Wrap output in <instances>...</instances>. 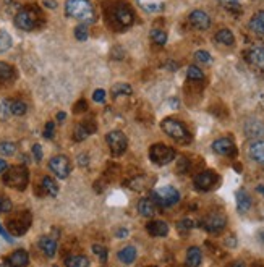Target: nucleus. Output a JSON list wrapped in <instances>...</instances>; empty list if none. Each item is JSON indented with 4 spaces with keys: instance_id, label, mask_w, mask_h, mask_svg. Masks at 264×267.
<instances>
[{
    "instance_id": "1",
    "label": "nucleus",
    "mask_w": 264,
    "mask_h": 267,
    "mask_svg": "<svg viewBox=\"0 0 264 267\" xmlns=\"http://www.w3.org/2000/svg\"><path fill=\"white\" fill-rule=\"evenodd\" d=\"M44 24V15L36 5H26L15 15V26L21 31H36Z\"/></svg>"
},
{
    "instance_id": "2",
    "label": "nucleus",
    "mask_w": 264,
    "mask_h": 267,
    "mask_svg": "<svg viewBox=\"0 0 264 267\" xmlns=\"http://www.w3.org/2000/svg\"><path fill=\"white\" fill-rule=\"evenodd\" d=\"M65 13L70 18L83 21V24H90L96 21V12L90 0H67Z\"/></svg>"
},
{
    "instance_id": "3",
    "label": "nucleus",
    "mask_w": 264,
    "mask_h": 267,
    "mask_svg": "<svg viewBox=\"0 0 264 267\" xmlns=\"http://www.w3.org/2000/svg\"><path fill=\"white\" fill-rule=\"evenodd\" d=\"M4 183L13 190L23 191L29 183V172L25 165H13L7 168L4 175Z\"/></svg>"
},
{
    "instance_id": "4",
    "label": "nucleus",
    "mask_w": 264,
    "mask_h": 267,
    "mask_svg": "<svg viewBox=\"0 0 264 267\" xmlns=\"http://www.w3.org/2000/svg\"><path fill=\"white\" fill-rule=\"evenodd\" d=\"M161 128L165 135H169L172 140H175L177 143L187 144L191 141V135L187 129V126L177 118H164L161 123Z\"/></svg>"
},
{
    "instance_id": "5",
    "label": "nucleus",
    "mask_w": 264,
    "mask_h": 267,
    "mask_svg": "<svg viewBox=\"0 0 264 267\" xmlns=\"http://www.w3.org/2000/svg\"><path fill=\"white\" fill-rule=\"evenodd\" d=\"M110 18L114 21V26L117 29H126L130 28L133 21H135V13L128 4L123 2H118L112 7V12H110Z\"/></svg>"
},
{
    "instance_id": "6",
    "label": "nucleus",
    "mask_w": 264,
    "mask_h": 267,
    "mask_svg": "<svg viewBox=\"0 0 264 267\" xmlns=\"http://www.w3.org/2000/svg\"><path fill=\"white\" fill-rule=\"evenodd\" d=\"M151 198H153L154 204H159L161 207H170L180 201V193L173 186H161V188L153 190Z\"/></svg>"
},
{
    "instance_id": "7",
    "label": "nucleus",
    "mask_w": 264,
    "mask_h": 267,
    "mask_svg": "<svg viewBox=\"0 0 264 267\" xmlns=\"http://www.w3.org/2000/svg\"><path fill=\"white\" fill-rule=\"evenodd\" d=\"M149 159L154 162L156 165H167L175 159V151L167 144H153L149 148Z\"/></svg>"
},
{
    "instance_id": "8",
    "label": "nucleus",
    "mask_w": 264,
    "mask_h": 267,
    "mask_svg": "<svg viewBox=\"0 0 264 267\" xmlns=\"http://www.w3.org/2000/svg\"><path fill=\"white\" fill-rule=\"evenodd\" d=\"M29 227H31V212H28V210L18 212L17 215L10 217L9 222H7V229L12 232V235H17V237L25 235Z\"/></svg>"
},
{
    "instance_id": "9",
    "label": "nucleus",
    "mask_w": 264,
    "mask_h": 267,
    "mask_svg": "<svg viewBox=\"0 0 264 267\" xmlns=\"http://www.w3.org/2000/svg\"><path fill=\"white\" fill-rule=\"evenodd\" d=\"M106 141L110 148V152L114 154V156H122V154L126 151V136L120 131V129H114V131H109L106 135Z\"/></svg>"
},
{
    "instance_id": "10",
    "label": "nucleus",
    "mask_w": 264,
    "mask_h": 267,
    "mask_svg": "<svg viewBox=\"0 0 264 267\" xmlns=\"http://www.w3.org/2000/svg\"><path fill=\"white\" fill-rule=\"evenodd\" d=\"M195 186L201 191H209L212 188H215V185L219 183V175L212 172V170H204V172H199L195 180H193Z\"/></svg>"
},
{
    "instance_id": "11",
    "label": "nucleus",
    "mask_w": 264,
    "mask_h": 267,
    "mask_svg": "<svg viewBox=\"0 0 264 267\" xmlns=\"http://www.w3.org/2000/svg\"><path fill=\"white\" fill-rule=\"evenodd\" d=\"M201 224L204 227V230H207L209 233H221L224 229H226L227 218L221 212H212L209 215H206Z\"/></svg>"
},
{
    "instance_id": "12",
    "label": "nucleus",
    "mask_w": 264,
    "mask_h": 267,
    "mask_svg": "<svg viewBox=\"0 0 264 267\" xmlns=\"http://www.w3.org/2000/svg\"><path fill=\"white\" fill-rule=\"evenodd\" d=\"M49 168H51V172L57 175L60 180H65V178L70 175L71 172V164H70V160L68 157L65 156H55L49 160Z\"/></svg>"
},
{
    "instance_id": "13",
    "label": "nucleus",
    "mask_w": 264,
    "mask_h": 267,
    "mask_svg": "<svg viewBox=\"0 0 264 267\" xmlns=\"http://www.w3.org/2000/svg\"><path fill=\"white\" fill-rule=\"evenodd\" d=\"M212 151L219 156H226V157H234L237 154L235 143L230 140V138H219L212 143Z\"/></svg>"
},
{
    "instance_id": "14",
    "label": "nucleus",
    "mask_w": 264,
    "mask_h": 267,
    "mask_svg": "<svg viewBox=\"0 0 264 267\" xmlns=\"http://www.w3.org/2000/svg\"><path fill=\"white\" fill-rule=\"evenodd\" d=\"M190 23H191V26L199 29V31H204L211 26V18H209V15H207L206 12L203 10H195V12H191L190 13Z\"/></svg>"
},
{
    "instance_id": "15",
    "label": "nucleus",
    "mask_w": 264,
    "mask_h": 267,
    "mask_svg": "<svg viewBox=\"0 0 264 267\" xmlns=\"http://www.w3.org/2000/svg\"><path fill=\"white\" fill-rule=\"evenodd\" d=\"M146 230L151 237L162 238V237H167V233H169V225H167L164 220H151L146 225Z\"/></svg>"
},
{
    "instance_id": "16",
    "label": "nucleus",
    "mask_w": 264,
    "mask_h": 267,
    "mask_svg": "<svg viewBox=\"0 0 264 267\" xmlns=\"http://www.w3.org/2000/svg\"><path fill=\"white\" fill-rule=\"evenodd\" d=\"M7 262L10 267H26L29 264V256L25 249H18L7 257Z\"/></svg>"
},
{
    "instance_id": "17",
    "label": "nucleus",
    "mask_w": 264,
    "mask_h": 267,
    "mask_svg": "<svg viewBox=\"0 0 264 267\" xmlns=\"http://www.w3.org/2000/svg\"><path fill=\"white\" fill-rule=\"evenodd\" d=\"M245 135L248 138H262L264 136V123L259 120H248L245 123Z\"/></svg>"
},
{
    "instance_id": "18",
    "label": "nucleus",
    "mask_w": 264,
    "mask_h": 267,
    "mask_svg": "<svg viewBox=\"0 0 264 267\" xmlns=\"http://www.w3.org/2000/svg\"><path fill=\"white\" fill-rule=\"evenodd\" d=\"M39 248L47 257H54L57 254V241L51 237H41L39 238Z\"/></svg>"
},
{
    "instance_id": "19",
    "label": "nucleus",
    "mask_w": 264,
    "mask_h": 267,
    "mask_svg": "<svg viewBox=\"0 0 264 267\" xmlns=\"http://www.w3.org/2000/svg\"><path fill=\"white\" fill-rule=\"evenodd\" d=\"M17 78V70L13 65L7 62H0V84H7Z\"/></svg>"
},
{
    "instance_id": "20",
    "label": "nucleus",
    "mask_w": 264,
    "mask_h": 267,
    "mask_svg": "<svg viewBox=\"0 0 264 267\" xmlns=\"http://www.w3.org/2000/svg\"><path fill=\"white\" fill-rule=\"evenodd\" d=\"M248 154H250V157L258 162L259 165H264V141H254L250 149H248Z\"/></svg>"
},
{
    "instance_id": "21",
    "label": "nucleus",
    "mask_w": 264,
    "mask_h": 267,
    "mask_svg": "<svg viewBox=\"0 0 264 267\" xmlns=\"http://www.w3.org/2000/svg\"><path fill=\"white\" fill-rule=\"evenodd\" d=\"M248 26H250V29L254 32V34L264 36V12L261 10L258 13H254L250 23H248Z\"/></svg>"
},
{
    "instance_id": "22",
    "label": "nucleus",
    "mask_w": 264,
    "mask_h": 267,
    "mask_svg": "<svg viewBox=\"0 0 264 267\" xmlns=\"http://www.w3.org/2000/svg\"><path fill=\"white\" fill-rule=\"evenodd\" d=\"M248 60L253 63L254 67L264 70V47H253L248 52Z\"/></svg>"
},
{
    "instance_id": "23",
    "label": "nucleus",
    "mask_w": 264,
    "mask_h": 267,
    "mask_svg": "<svg viewBox=\"0 0 264 267\" xmlns=\"http://www.w3.org/2000/svg\"><path fill=\"white\" fill-rule=\"evenodd\" d=\"M237 209H238V212H246V210H250L251 207V198H250V194H248L245 190H238L237 191Z\"/></svg>"
},
{
    "instance_id": "24",
    "label": "nucleus",
    "mask_w": 264,
    "mask_h": 267,
    "mask_svg": "<svg viewBox=\"0 0 264 267\" xmlns=\"http://www.w3.org/2000/svg\"><path fill=\"white\" fill-rule=\"evenodd\" d=\"M138 212L143 215V217H153L156 214V204L153 199H141L138 202Z\"/></svg>"
},
{
    "instance_id": "25",
    "label": "nucleus",
    "mask_w": 264,
    "mask_h": 267,
    "mask_svg": "<svg viewBox=\"0 0 264 267\" xmlns=\"http://www.w3.org/2000/svg\"><path fill=\"white\" fill-rule=\"evenodd\" d=\"M201 259H203V254H201V249L198 246H191L188 251H187V265L188 267H198L201 264Z\"/></svg>"
},
{
    "instance_id": "26",
    "label": "nucleus",
    "mask_w": 264,
    "mask_h": 267,
    "mask_svg": "<svg viewBox=\"0 0 264 267\" xmlns=\"http://www.w3.org/2000/svg\"><path fill=\"white\" fill-rule=\"evenodd\" d=\"M137 259V248L135 246H125L118 251V261L123 264H131Z\"/></svg>"
},
{
    "instance_id": "27",
    "label": "nucleus",
    "mask_w": 264,
    "mask_h": 267,
    "mask_svg": "<svg viewBox=\"0 0 264 267\" xmlns=\"http://www.w3.org/2000/svg\"><path fill=\"white\" fill-rule=\"evenodd\" d=\"M215 40H217L219 44H224V46H234L235 44V36L230 29L224 28V29L217 31V34H215Z\"/></svg>"
},
{
    "instance_id": "28",
    "label": "nucleus",
    "mask_w": 264,
    "mask_h": 267,
    "mask_svg": "<svg viewBox=\"0 0 264 267\" xmlns=\"http://www.w3.org/2000/svg\"><path fill=\"white\" fill-rule=\"evenodd\" d=\"M42 190L46 191L47 196H51V198H55L59 194V186H57V183H55L54 178H51V176L42 178Z\"/></svg>"
},
{
    "instance_id": "29",
    "label": "nucleus",
    "mask_w": 264,
    "mask_h": 267,
    "mask_svg": "<svg viewBox=\"0 0 264 267\" xmlns=\"http://www.w3.org/2000/svg\"><path fill=\"white\" fill-rule=\"evenodd\" d=\"M65 265L67 267H90V259L86 256H70L65 259Z\"/></svg>"
},
{
    "instance_id": "30",
    "label": "nucleus",
    "mask_w": 264,
    "mask_h": 267,
    "mask_svg": "<svg viewBox=\"0 0 264 267\" xmlns=\"http://www.w3.org/2000/svg\"><path fill=\"white\" fill-rule=\"evenodd\" d=\"M112 96H130L133 93V87L128 84V83H115L114 86H112Z\"/></svg>"
},
{
    "instance_id": "31",
    "label": "nucleus",
    "mask_w": 264,
    "mask_h": 267,
    "mask_svg": "<svg viewBox=\"0 0 264 267\" xmlns=\"http://www.w3.org/2000/svg\"><path fill=\"white\" fill-rule=\"evenodd\" d=\"M13 46V39L12 36L7 32L5 29H0V54H4L7 51H10Z\"/></svg>"
},
{
    "instance_id": "32",
    "label": "nucleus",
    "mask_w": 264,
    "mask_h": 267,
    "mask_svg": "<svg viewBox=\"0 0 264 267\" xmlns=\"http://www.w3.org/2000/svg\"><path fill=\"white\" fill-rule=\"evenodd\" d=\"M10 110H12V115L21 117L28 112V105H26V102H23V101H12Z\"/></svg>"
},
{
    "instance_id": "33",
    "label": "nucleus",
    "mask_w": 264,
    "mask_h": 267,
    "mask_svg": "<svg viewBox=\"0 0 264 267\" xmlns=\"http://www.w3.org/2000/svg\"><path fill=\"white\" fill-rule=\"evenodd\" d=\"M149 36L153 39V42L157 46H164L167 42V32L164 29H153Z\"/></svg>"
},
{
    "instance_id": "34",
    "label": "nucleus",
    "mask_w": 264,
    "mask_h": 267,
    "mask_svg": "<svg viewBox=\"0 0 264 267\" xmlns=\"http://www.w3.org/2000/svg\"><path fill=\"white\" fill-rule=\"evenodd\" d=\"M17 152V144L12 141H2L0 143V154L5 157H10Z\"/></svg>"
},
{
    "instance_id": "35",
    "label": "nucleus",
    "mask_w": 264,
    "mask_h": 267,
    "mask_svg": "<svg viewBox=\"0 0 264 267\" xmlns=\"http://www.w3.org/2000/svg\"><path fill=\"white\" fill-rule=\"evenodd\" d=\"M187 76L191 81H203L204 79V73H203V70H199L198 67H195V65H190L188 71H187Z\"/></svg>"
},
{
    "instance_id": "36",
    "label": "nucleus",
    "mask_w": 264,
    "mask_h": 267,
    "mask_svg": "<svg viewBox=\"0 0 264 267\" xmlns=\"http://www.w3.org/2000/svg\"><path fill=\"white\" fill-rule=\"evenodd\" d=\"M195 60L199 62V63L207 65V63L212 62V57H211V54L207 52V51H198V52L195 54Z\"/></svg>"
},
{
    "instance_id": "37",
    "label": "nucleus",
    "mask_w": 264,
    "mask_h": 267,
    "mask_svg": "<svg viewBox=\"0 0 264 267\" xmlns=\"http://www.w3.org/2000/svg\"><path fill=\"white\" fill-rule=\"evenodd\" d=\"M10 104H12V101H7V99L0 102V118L7 120V118H9V115H12Z\"/></svg>"
},
{
    "instance_id": "38",
    "label": "nucleus",
    "mask_w": 264,
    "mask_h": 267,
    "mask_svg": "<svg viewBox=\"0 0 264 267\" xmlns=\"http://www.w3.org/2000/svg\"><path fill=\"white\" fill-rule=\"evenodd\" d=\"M87 136H90V133H87V129L83 126V123L78 125L76 129H75V133H73V140L75 141H83V140H86Z\"/></svg>"
},
{
    "instance_id": "39",
    "label": "nucleus",
    "mask_w": 264,
    "mask_h": 267,
    "mask_svg": "<svg viewBox=\"0 0 264 267\" xmlns=\"http://www.w3.org/2000/svg\"><path fill=\"white\" fill-rule=\"evenodd\" d=\"M87 26L86 24H78V26L75 28V37L78 40H86L87 39Z\"/></svg>"
},
{
    "instance_id": "40",
    "label": "nucleus",
    "mask_w": 264,
    "mask_h": 267,
    "mask_svg": "<svg viewBox=\"0 0 264 267\" xmlns=\"http://www.w3.org/2000/svg\"><path fill=\"white\" fill-rule=\"evenodd\" d=\"M13 207L12 204V201L9 198H5V196H0V214H7V212H10Z\"/></svg>"
},
{
    "instance_id": "41",
    "label": "nucleus",
    "mask_w": 264,
    "mask_h": 267,
    "mask_svg": "<svg viewBox=\"0 0 264 267\" xmlns=\"http://www.w3.org/2000/svg\"><path fill=\"white\" fill-rule=\"evenodd\" d=\"M177 227H179V230H180V232H190V230L195 227V222H193V220H190V218H183V220L179 222Z\"/></svg>"
},
{
    "instance_id": "42",
    "label": "nucleus",
    "mask_w": 264,
    "mask_h": 267,
    "mask_svg": "<svg viewBox=\"0 0 264 267\" xmlns=\"http://www.w3.org/2000/svg\"><path fill=\"white\" fill-rule=\"evenodd\" d=\"M54 129H55L54 121H47V125L44 128V138H46V140H52V138H54Z\"/></svg>"
},
{
    "instance_id": "43",
    "label": "nucleus",
    "mask_w": 264,
    "mask_h": 267,
    "mask_svg": "<svg viewBox=\"0 0 264 267\" xmlns=\"http://www.w3.org/2000/svg\"><path fill=\"white\" fill-rule=\"evenodd\" d=\"M93 249H94V254H98V256L101 257V261H106V259H107V251H106V248L101 246V245H94Z\"/></svg>"
},
{
    "instance_id": "44",
    "label": "nucleus",
    "mask_w": 264,
    "mask_h": 267,
    "mask_svg": "<svg viewBox=\"0 0 264 267\" xmlns=\"http://www.w3.org/2000/svg\"><path fill=\"white\" fill-rule=\"evenodd\" d=\"M93 101L102 104L104 101H106V91H104V89H96L94 94H93Z\"/></svg>"
},
{
    "instance_id": "45",
    "label": "nucleus",
    "mask_w": 264,
    "mask_h": 267,
    "mask_svg": "<svg viewBox=\"0 0 264 267\" xmlns=\"http://www.w3.org/2000/svg\"><path fill=\"white\" fill-rule=\"evenodd\" d=\"M75 113H81V112H84L86 109H87V102L84 101V99H81V101H78L76 104H75Z\"/></svg>"
},
{
    "instance_id": "46",
    "label": "nucleus",
    "mask_w": 264,
    "mask_h": 267,
    "mask_svg": "<svg viewBox=\"0 0 264 267\" xmlns=\"http://www.w3.org/2000/svg\"><path fill=\"white\" fill-rule=\"evenodd\" d=\"M33 154H34L36 162H41V160H42V148H41L39 144H34V146H33Z\"/></svg>"
},
{
    "instance_id": "47",
    "label": "nucleus",
    "mask_w": 264,
    "mask_h": 267,
    "mask_svg": "<svg viewBox=\"0 0 264 267\" xmlns=\"http://www.w3.org/2000/svg\"><path fill=\"white\" fill-rule=\"evenodd\" d=\"M83 126L87 129V133H94L96 131V123H94V120H86V121H83Z\"/></svg>"
},
{
    "instance_id": "48",
    "label": "nucleus",
    "mask_w": 264,
    "mask_h": 267,
    "mask_svg": "<svg viewBox=\"0 0 264 267\" xmlns=\"http://www.w3.org/2000/svg\"><path fill=\"white\" fill-rule=\"evenodd\" d=\"M0 235H2V237L7 240V241H9V243H13V238H12V235L9 233V232H7L5 229H4V227H2V224H0Z\"/></svg>"
},
{
    "instance_id": "49",
    "label": "nucleus",
    "mask_w": 264,
    "mask_h": 267,
    "mask_svg": "<svg viewBox=\"0 0 264 267\" xmlns=\"http://www.w3.org/2000/svg\"><path fill=\"white\" fill-rule=\"evenodd\" d=\"M221 4H224L226 7H235L238 5V0H219Z\"/></svg>"
},
{
    "instance_id": "50",
    "label": "nucleus",
    "mask_w": 264,
    "mask_h": 267,
    "mask_svg": "<svg viewBox=\"0 0 264 267\" xmlns=\"http://www.w3.org/2000/svg\"><path fill=\"white\" fill-rule=\"evenodd\" d=\"M47 8H52V10H54V8H57V2H55V0H44V2H42Z\"/></svg>"
},
{
    "instance_id": "51",
    "label": "nucleus",
    "mask_w": 264,
    "mask_h": 267,
    "mask_svg": "<svg viewBox=\"0 0 264 267\" xmlns=\"http://www.w3.org/2000/svg\"><path fill=\"white\" fill-rule=\"evenodd\" d=\"M126 237H128V230H126V229H120V230L117 232V238L122 240V238H126Z\"/></svg>"
},
{
    "instance_id": "52",
    "label": "nucleus",
    "mask_w": 264,
    "mask_h": 267,
    "mask_svg": "<svg viewBox=\"0 0 264 267\" xmlns=\"http://www.w3.org/2000/svg\"><path fill=\"white\" fill-rule=\"evenodd\" d=\"M78 159H79V165H81V167L87 165V156H84V154H81V156H79Z\"/></svg>"
},
{
    "instance_id": "53",
    "label": "nucleus",
    "mask_w": 264,
    "mask_h": 267,
    "mask_svg": "<svg viewBox=\"0 0 264 267\" xmlns=\"http://www.w3.org/2000/svg\"><path fill=\"white\" fill-rule=\"evenodd\" d=\"M7 168H9V165H7V162H5L4 159H0V173H4Z\"/></svg>"
},
{
    "instance_id": "54",
    "label": "nucleus",
    "mask_w": 264,
    "mask_h": 267,
    "mask_svg": "<svg viewBox=\"0 0 264 267\" xmlns=\"http://www.w3.org/2000/svg\"><path fill=\"white\" fill-rule=\"evenodd\" d=\"M65 118H67V113H65V112H59V113H57V120H59V121H63Z\"/></svg>"
},
{
    "instance_id": "55",
    "label": "nucleus",
    "mask_w": 264,
    "mask_h": 267,
    "mask_svg": "<svg viewBox=\"0 0 264 267\" xmlns=\"http://www.w3.org/2000/svg\"><path fill=\"white\" fill-rule=\"evenodd\" d=\"M229 267H246V265H245V264H243L242 261H237V262H232V264H230Z\"/></svg>"
},
{
    "instance_id": "56",
    "label": "nucleus",
    "mask_w": 264,
    "mask_h": 267,
    "mask_svg": "<svg viewBox=\"0 0 264 267\" xmlns=\"http://www.w3.org/2000/svg\"><path fill=\"white\" fill-rule=\"evenodd\" d=\"M258 193L264 194V188H262V186H258Z\"/></svg>"
},
{
    "instance_id": "57",
    "label": "nucleus",
    "mask_w": 264,
    "mask_h": 267,
    "mask_svg": "<svg viewBox=\"0 0 264 267\" xmlns=\"http://www.w3.org/2000/svg\"><path fill=\"white\" fill-rule=\"evenodd\" d=\"M261 240L264 241V232H261Z\"/></svg>"
}]
</instances>
